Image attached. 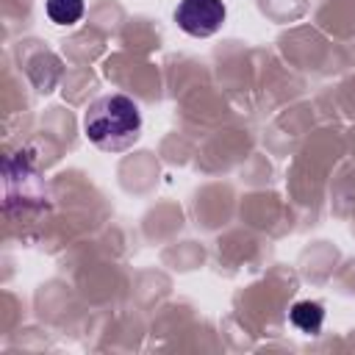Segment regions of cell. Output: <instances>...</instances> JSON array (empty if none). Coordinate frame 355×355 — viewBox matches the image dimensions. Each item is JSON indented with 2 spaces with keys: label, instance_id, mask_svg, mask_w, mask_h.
<instances>
[{
  "label": "cell",
  "instance_id": "1",
  "mask_svg": "<svg viewBox=\"0 0 355 355\" xmlns=\"http://www.w3.org/2000/svg\"><path fill=\"white\" fill-rule=\"evenodd\" d=\"M141 114L125 94H105L94 100L83 116V133L100 150H125L139 139Z\"/></svg>",
  "mask_w": 355,
  "mask_h": 355
},
{
  "label": "cell",
  "instance_id": "2",
  "mask_svg": "<svg viewBox=\"0 0 355 355\" xmlns=\"http://www.w3.org/2000/svg\"><path fill=\"white\" fill-rule=\"evenodd\" d=\"M225 3L222 0H180L175 8V22L189 36H214L225 22Z\"/></svg>",
  "mask_w": 355,
  "mask_h": 355
},
{
  "label": "cell",
  "instance_id": "3",
  "mask_svg": "<svg viewBox=\"0 0 355 355\" xmlns=\"http://www.w3.org/2000/svg\"><path fill=\"white\" fill-rule=\"evenodd\" d=\"M288 319H291V324H294L297 330H302V333H316V330L322 327L324 311H322L319 302L302 300V302H297V305L288 311Z\"/></svg>",
  "mask_w": 355,
  "mask_h": 355
},
{
  "label": "cell",
  "instance_id": "4",
  "mask_svg": "<svg viewBox=\"0 0 355 355\" xmlns=\"http://www.w3.org/2000/svg\"><path fill=\"white\" fill-rule=\"evenodd\" d=\"M47 17L55 25H75L83 17V0H47Z\"/></svg>",
  "mask_w": 355,
  "mask_h": 355
}]
</instances>
